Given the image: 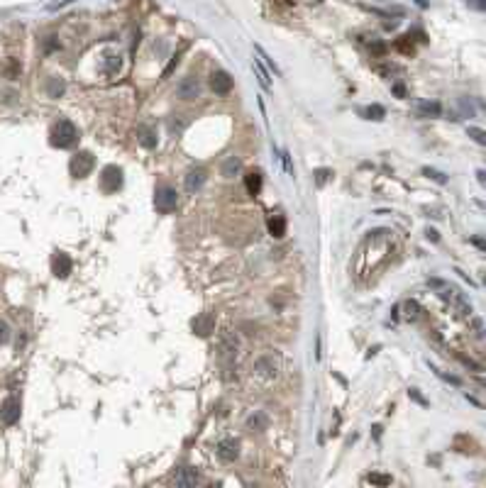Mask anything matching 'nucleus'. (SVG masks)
<instances>
[{
  "instance_id": "nucleus-1",
  "label": "nucleus",
  "mask_w": 486,
  "mask_h": 488,
  "mask_svg": "<svg viewBox=\"0 0 486 488\" xmlns=\"http://www.w3.org/2000/svg\"><path fill=\"white\" fill-rule=\"evenodd\" d=\"M79 142V130L71 120H59L57 125L52 127V144L59 149H69Z\"/></svg>"
},
{
  "instance_id": "nucleus-2",
  "label": "nucleus",
  "mask_w": 486,
  "mask_h": 488,
  "mask_svg": "<svg viewBox=\"0 0 486 488\" xmlns=\"http://www.w3.org/2000/svg\"><path fill=\"white\" fill-rule=\"evenodd\" d=\"M93 166H95V159H93L90 151H79V154H74V156H71V164H69L71 176H76V178H86L88 173L93 171Z\"/></svg>"
},
{
  "instance_id": "nucleus-3",
  "label": "nucleus",
  "mask_w": 486,
  "mask_h": 488,
  "mask_svg": "<svg viewBox=\"0 0 486 488\" xmlns=\"http://www.w3.org/2000/svg\"><path fill=\"white\" fill-rule=\"evenodd\" d=\"M176 205H178V196H176V191L169 188V186H162V188L154 193V208H157L159 212L169 215V212L176 210Z\"/></svg>"
},
{
  "instance_id": "nucleus-4",
  "label": "nucleus",
  "mask_w": 486,
  "mask_h": 488,
  "mask_svg": "<svg viewBox=\"0 0 486 488\" xmlns=\"http://www.w3.org/2000/svg\"><path fill=\"white\" fill-rule=\"evenodd\" d=\"M120 186H122V171L117 166H105L100 173V188L105 193H115Z\"/></svg>"
},
{
  "instance_id": "nucleus-5",
  "label": "nucleus",
  "mask_w": 486,
  "mask_h": 488,
  "mask_svg": "<svg viewBox=\"0 0 486 488\" xmlns=\"http://www.w3.org/2000/svg\"><path fill=\"white\" fill-rule=\"evenodd\" d=\"M176 95H178V98H183V100H196V98L200 95L198 78H193V76L181 78V81H178V86H176Z\"/></svg>"
},
{
  "instance_id": "nucleus-6",
  "label": "nucleus",
  "mask_w": 486,
  "mask_h": 488,
  "mask_svg": "<svg viewBox=\"0 0 486 488\" xmlns=\"http://www.w3.org/2000/svg\"><path fill=\"white\" fill-rule=\"evenodd\" d=\"M0 420L5 425H15L20 420V401L17 398H7L0 405Z\"/></svg>"
},
{
  "instance_id": "nucleus-7",
  "label": "nucleus",
  "mask_w": 486,
  "mask_h": 488,
  "mask_svg": "<svg viewBox=\"0 0 486 488\" xmlns=\"http://www.w3.org/2000/svg\"><path fill=\"white\" fill-rule=\"evenodd\" d=\"M218 457L223 461H235L240 457V442H235V439H220L218 442Z\"/></svg>"
},
{
  "instance_id": "nucleus-8",
  "label": "nucleus",
  "mask_w": 486,
  "mask_h": 488,
  "mask_svg": "<svg viewBox=\"0 0 486 488\" xmlns=\"http://www.w3.org/2000/svg\"><path fill=\"white\" fill-rule=\"evenodd\" d=\"M210 86H213V90L218 95H225V93L232 90V76H230L228 71H215L213 78H210Z\"/></svg>"
},
{
  "instance_id": "nucleus-9",
  "label": "nucleus",
  "mask_w": 486,
  "mask_h": 488,
  "mask_svg": "<svg viewBox=\"0 0 486 488\" xmlns=\"http://www.w3.org/2000/svg\"><path fill=\"white\" fill-rule=\"evenodd\" d=\"M71 259H69V254H64V252H57L54 254V261H52V271H54V276L57 279H66L69 274H71Z\"/></svg>"
},
{
  "instance_id": "nucleus-10",
  "label": "nucleus",
  "mask_w": 486,
  "mask_h": 488,
  "mask_svg": "<svg viewBox=\"0 0 486 488\" xmlns=\"http://www.w3.org/2000/svg\"><path fill=\"white\" fill-rule=\"evenodd\" d=\"M205 178H208L205 169H193V171H188V176H186V191H188V193L200 191L203 183H205Z\"/></svg>"
},
{
  "instance_id": "nucleus-11",
  "label": "nucleus",
  "mask_w": 486,
  "mask_h": 488,
  "mask_svg": "<svg viewBox=\"0 0 486 488\" xmlns=\"http://www.w3.org/2000/svg\"><path fill=\"white\" fill-rule=\"evenodd\" d=\"M213 327H215V317H213V315H200V317L193 320V330L198 332L200 337L210 335V332H213Z\"/></svg>"
},
{
  "instance_id": "nucleus-12",
  "label": "nucleus",
  "mask_w": 486,
  "mask_h": 488,
  "mask_svg": "<svg viewBox=\"0 0 486 488\" xmlns=\"http://www.w3.org/2000/svg\"><path fill=\"white\" fill-rule=\"evenodd\" d=\"M269 232L276 239H281L286 234V220H284V215H271L269 217Z\"/></svg>"
},
{
  "instance_id": "nucleus-13",
  "label": "nucleus",
  "mask_w": 486,
  "mask_h": 488,
  "mask_svg": "<svg viewBox=\"0 0 486 488\" xmlns=\"http://www.w3.org/2000/svg\"><path fill=\"white\" fill-rule=\"evenodd\" d=\"M137 139H140L142 146L154 149V146H157V132H154L152 127H140V130H137Z\"/></svg>"
},
{
  "instance_id": "nucleus-14",
  "label": "nucleus",
  "mask_w": 486,
  "mask_h": 488,
  "mask_svg": "<svg viewBox=\"0 0 486 488\" xmlns=\"http://www.w3.org/2000/svg\"><path fill=\"white\" fill-rule=\"evenodd\" d=\"M200 479L196 471H191V469H181L178 474H176V486H196Z\"/></svg>"
},
{
  "instance_id": "nucleus-15",
  "label": "nucleus",
  "mask_w": 486,
  "mask_h": 488,
  "mask_svg": "<svg viewBox=\"0 0 486 488\" xmlns=\"http://www.w3.org/2000/svg\"><path fill=\"white\" fill-rule=\"evenodd\" d=\"M244 186H247V193L249 196H259V191H261V176L257 171L247 173L244 176Z\"/></svg>"
},
{
  "instance_id": "nucleus-16",
  "label": "nucleus",
  "mask_w": 486,
  "mask_h": 488,
  "mask_svg": "<svg viewBox=\"0 0 486 488\" xmlns=\"http://www.w3.org/2000/svg\"><path fill=\"white\" fill-rule=\"evenodd\" d=\"M394 49L401 52V54H405V57H410L413 52H415V47H413V42H410V34H403L399 37L396 42H394Z\"/></svg>"
},
{
  "instance_id": "nucleus-17",
  "label": "nucleus",
  "mask_w": 486,
  "mask_h": 488,
  "mask_svg": "<svg viewBox=\"0 0 486 488\" xmlns=\"http://www.w3.org/2000/svg\"><path fill=\"white\" fill-rule=\"evenodd\" d=\"M418 113L420 115H425V117H440V113H442V108H440V103H428V100H423V103H418Z\"/></svg>"
},
{
  "instance_id": "nucleus-18",
  "label": "nucleus",
  "mask_w": 486,
  "mask_h": 488,
  "mask_svg": "<svg viewBox=\"0 0 486 488\" xmlns=\"http://www.w3.org/2000/svg\"><path fill=\"white\" fill-rule=\"evenodd\" d=\"M240 169H242V161H240L237 156H228V161L223 164V176H225V178H232L235 173H240Z\"/></svg>"
},
{
  "instance_id": "nucleus-19",
  "label": "nucleus",
  "mask_w": 486,
  "mask_h": 488,
  "mask_svg": "<svg viewBox=\"0 0 486 488\" xmlns=\"http://www.w3.org/2000/svg\"><path fill=\"white\" fill-rule=\"evenodd\" d=\"M254 73H257L259 83L264 90H271V81H269V73H266V69L261 66V59H254Z\"/></svg>"
},
{
  "instance_id": "nucleus-20",
  "label": "nucleus",
  "mask_w": 486,
  "mask_h": 488,
  "mask_svg": "<svg viewBox=\"0 0 486 488\" xmlns=\"http://www.w3.org/2000/svg\"><path fill=\"white\" fill-rule=\"evenodd\" d=\"M120 66H122V57H120V54H110V57H105V73L115 76V73L120 71Z\"/></svg>"
},
{
  "instance_id": "nucleus-21",
  "label": "nucleus",
  "mask_w": 486,
  "mask_h": 488,
  "mask_svg": "<svg viewBox=\"0 0 486 488\" xmlns=\"http://www.w3.org/2000/svg\"><path fill=\"white\" fill-rule=\"evenodd\" d=\"M403 310H405V320H415V317L420 315V305L415 300H405L403 303Z\"/></svg>"
},
{
  "instance_id": "nucleus-22",
  "label": "nucleus",
  "mask_w": 486,
  "mask_h": 488,
  "mask_svg": "<svg viewBox=\"0 0 486 488\" xmlns=\"http://www.w3.org/2000/svg\"><path fill=\"white\" fill-rule=\"evenodd\" d=\"M367 481L374 484V486H389L391 484V476H386V474H369Z\"/></svg>"
},
{
  "instance_id": "nucleus-23",
  "label": "nucleus",
  "mask_w": 486,
  "mask_h": 488,
  "mask_svg": "<svg viewBox=\"0 0 486 488\" xmlns=\"http://www.w3.org/2000/svg\"><path fill=\"white\" fill-rule=\"evenodd\" d=\"M364 115H367V120H384V108L381 105H369L367 110H364Z\"/></svg>"
},
{
  "instance_id": "nucleus-24",
  "label": "nucleus",
  "mask_w": 486,
  "mask_h": 488,
  "mask_svg": "<svg viewBox=\"0 0 486 488\" xmlns=\"http://www.w3.org/2000/svg\"><path fill=\"white\" fill-rule=\"evenodd\" d=\"M247 425H249L252 430H259V432H261L264 427H266V418H264L261 413H257V415H252V418H249V422H247Z\"/></svg>"
},
{
  "instance_id": "nucleus-25",
  "label": "nucleus",
  "mask_w": 486,
  "mask_h": 488,
  "mask_svg": "<svg viewBox=\"0 0 486 488\" xmlns=\"http://www.w3.org/2000/svg\"><path fill=\"white\" fill-rule=\"evenodd\" d=\"M469 137L474 139L477 144H486V137H484V132L479 130V127H469Z\"/></svg>"
},
{
  "instance_id": "nucleus-26",
  "label": "nucleus",
  "mask_w": 486,
  "mask_h": 488,
  "mask_svg": "<svg viewBox=\"0 0 486 488\" xmlns=\"http://www.w3.org/2000/svg\"><path fill=\"white\" fill-rule=\"evenodd\" d=\"M254 49H257L259 59H264V61H266V66H269V69H271L274 73H279V69H276V64H274V59H269V57H266V52H264L261 47H254Z\"/></svg>"
},
{
  "instance_id": "nucleus-27",
  "label": "nucleus",
  "mask_w": 486,
  "mask_h": 488,
  "mask_svg": "<svg viewBox=\"0 0 486 488\" xmlns=\"http://www.w3.org/2000/svg\"><path fill=\"white\" fill-rule=\"evenodd\" d=\"M425 176H430L432 181H437V183H447V176L440 171H435V169H425Z\"/></svg>"
},
{
  "instance_id": "nucleus-28",
  "label": "nucleus",
  "mask_w": 486,
  "mask_h": 488,
  "mask_svg": "<svg viewBox=\"0 0 486 488\" xmlns=\"http://www.w3.org/2000/svg\"><path fill=\"white\" fill-rule=\"evenodd\" d=\"M281 161H284V169H286L288 176H293V166H291V156H288V151H281Z\"/></svg>"
},
{
  "instance_id": "nucleus-29",
  "label": "nucleus",
  "mask_w": 486,
  "mask_h": 488,
  "mask_svg": "<svg viewBox=\"0 0 486 488\" xmlns=\"http://www.w3.org/2000/svg\"><path fill=\"white\" fill-rule=\"evenodd\" d=\"M61 90H64V83H61V81H54V83L49 86V93H52V95H59Z\"/></svg>"
},
{
  "instance_id": "nucleus-30",
  "label": "nucleus",
  "mask_w": 486,
  "mask_h": 488,
  "mask_svg": "<svg viewBox=\"0 0 486 488\" xmlns=\"http://www.w3.org/2000/svg\"><path fill=\"white\" fill-rule=\"evenodd\" d=\"M7 337H10V335H7V325H5V322H0V345H2V342H7Z\"/></svg>"
},
{
  "instance_id": "nucleus-31",
  "label": "nucleus",
  "mask_w": 486,
  "mask_h": 488,
  "mask_svg": "<svg viewBox=\"0 0 486 488\" xmlns=\"http://www.w3.org/2000/svg\"><path fill=\"white\" fill-rule=\"evenodd\" d=\"M327 176H332V171H327V169H320V171H318V183H325V181H327Z\"/></svg>"
},
{
  "instance_id": "nucleus-32",
  "label": "nucleus",
  "mask_w": 486,
  "mask_h": 488,
  "mask_svg": "<svg viewBox=\"0 0 486 488\" xmlns=\"http://www.w3.org/2000/svg\"><path fill=\"white\" fill-rule=\"evenodd\" d=\"M469 5L477 7V10H484V0H469Z\"/></svg>"
},
{
  "instance_id": "nucleus-33",
  "label": "nucleus",
  "mask_w": 486,
  "mask_h": 488,
  "mask_svg": "<svg viewBox=\"0 0 486 488\" xmlns=\"http://www.w3.org/2000/svg\"><path fill=\"white\" fill-rule=\"evenodd\" d=\"M394 93H396L399 98H403V95H405V90H403V86H394Z\"/></svg>"
},
{
  "instance_id": "nucleus-34",
  "label": "nucleus",
  "mask_w": 486,
  "mask_h": 488,
  "mask_svg": "<svg viewBox=\"0 0 486 488\" xmlns=\"http://www.w3.org/2000/svg\"><path fill=\"white\" fill-rule=\"evenodd\" d=\"M428 237L432 239V242H437V232H435V230H428Z\"/></svg>"
},
{
  "instance_id": "nucleus-35",
  "label": "nucleus",
  "mask_w": 486,
  "mask_h": 488,
  "mask_svg": "<svg viewBox=\"0 0 486 488\" xmlns=\"http://www.w3.org/2000/svg\"><path fill=\"white\" fill-rule=\"evenodd\" d=\"M276 2H286V5H291V2H296V0H276Z\"/></svg>"
}]
</instances>
